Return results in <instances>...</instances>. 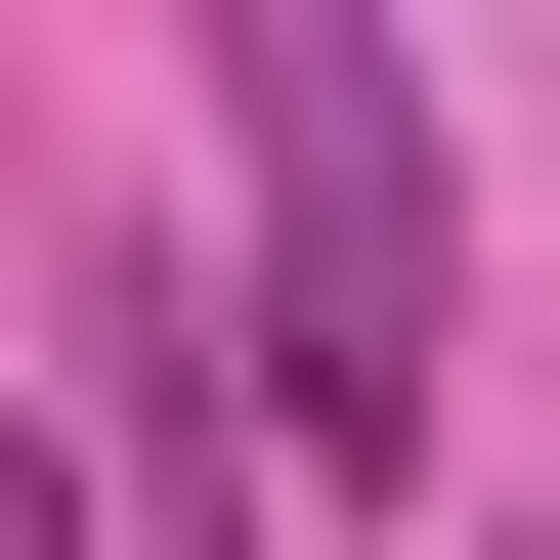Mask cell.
Listing matches in <instances>:
<instances>
[{
    "mask_svg": "<svg viewBox=\"0 0 560 560\" xmlns=\"http://www.w3.org/2000/svg\"><path fill=\"white\" fill-rule=\"evenodd\" d=\"M215 130H259V431L302 475H431V346H475V215H431V86L346 44V0H215Z\"/></svg>",
    "mask_w": 560,
    "mask_h": 560,
    "instance_id": "obj_1",
    "label": "cell"
}]
</instances>
